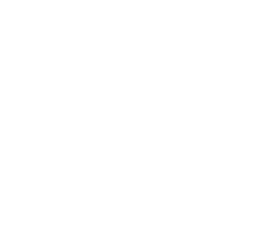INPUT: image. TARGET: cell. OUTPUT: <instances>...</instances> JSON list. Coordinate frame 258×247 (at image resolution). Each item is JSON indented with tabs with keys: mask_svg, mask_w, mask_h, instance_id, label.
Returning <instances> with one entry per match:
<instances>
[]
</instances>
